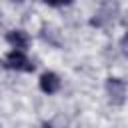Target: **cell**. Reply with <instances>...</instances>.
<instances>
[{"label": "cell", "mask_w": 128, "mask_h": 128, "mask_svg": "<svg viewBox=\"0 0 128 128\" xmlns=\"http://www.w3.org/2000/svg\"><path fill=\"white\" fill-rule=\"evenodd\" d=\"M106 92H108V98H110L112 104H116V106L124 104V100H126V84H124V80L108 78L106 80Z\"/></svg>", "instance_id": "obj_2"}, {"label": "cell", "mask_w": 128, "mask_h": 128, "mask_svg": "<svg viewBox=\"0 0 128 128\" xmlns=\"http://www.w3.org/2000/svg\"><path fill=\"white\" fill-rule=\"evenodd\" d=\"M122 50H124V54H128V30H126V34L122 38Z\"/></svg>", "instance_id": "obj_6"}, {"label": "cell", "mask_w": 128, "mask_h": 128, "mask_svg": "<svg viewBox=\"0 0 128 128\" xmlns=\"http://www.w3.org/2000/svg\"><path fill=\"white\" fill-rule=\"evenodd\" d=\"M60 88V78L54 72H44L40 76V90L44 94H56Z\"/></svg>", "instance_id": "obj_3"}, {"label": "cell", "mask_w": 128, "mask_h": 128, "mask_svg": "<svg viewBox=\"0 0 128 128\" xmlns=\"http://www.w3.org/2000/svg\"><path fill=\"white\" fill-rule=\"evenodd\" d=\"M6 40H8V44L12 48H18V50H26L28 42H30V38H28V34L24 30H10L6 34Z\"/></svg>", "instance_id": "obj_4"}, {"label": "cell", "mask_w": 128, "mask_h": 128, "mask_svg": "<svg viewBox=\"0 0 128 128\" xmlns=\"http://www.w3.org/2000/svg\"><path fill=\"white\" fill-rule=\"evenodd\" d=\"M2 64H4V68H8V70L34 72V64L26 58L24 50H18V48H14L10 54H6V56H4V60H2Z\"/></svg>", "instance_id": "obj_1"}, {"label": "cell", "mask_w": 128, "mask_h": 128, "mask_svg": "<svg viewBox=\"0 0 128 128\" xmlns=\"http://www.w3.org/2000/svg\"><path fill=\"white\" fill-rule=\"evenodd\" d=\"M42 2H46L48 6H64V4H70L72 0H42Z\"/></svg>", "instance_id": "obj_5"}, {"label": "cell", "mask_w": 128, "mask_h": 128, "mask_svg": "<svg viewBox=\"0 0 128 128\" xmlns=\"http://www.w3.org/2000/svg\"><path fill=\"white\" fill-rule=\"evenodd\" d=\"M14 2H22V0H14Z\"/></svg>", "instance_id": "obj_7"}]
</instances>
